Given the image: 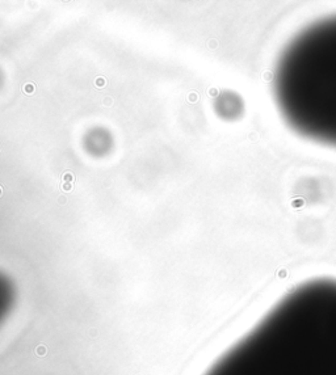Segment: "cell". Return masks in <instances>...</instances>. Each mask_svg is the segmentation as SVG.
Listing matches in <instances>:
<instances>
[{
    "instance_id": "obj_5",
    "label": "cell",
    "mask_w": 336,
    "mask_h": 375,
    "mask_svg": "<svg viewBox=\"0 0 336 375\" xmlns=\"http://www.w3.org/2000/svg\"><path fill=\"white\" fill-rule=\"evenodd\" d=\"M95 84H96L97 88H101V87H104V85L106 84V80L104 78H97L96 80H95Z\"/></svg>"
},
{
    "instance_id": "obj_1",
    "label": "cell",
    "mask_w": 336,
    "mask_h": 375,
    "mask_svg": "<svg viewBox=\"0 0 336 375\" xmlns=\"http://www.w3.org/2000/svg\"><path fill=\"white\" fill-rule=\"evenodd\" d=\"M204 375H336V278L294 286Z\"/></svg>"
},
{
    "instance_id": "obj_3",
    "label": "cell",
    "mask_w": 336,
    "mask_h": 375,
    "mask_svg": "<svg viewBox=\"0 0 336 375\" xmlns=\"http://www.w3.org/2000/svg\"><path fill=\"white\" fill-rule=\"evenodd\" d=\"M34 89H36L34 83H26L24 87H22V91H24V93H26V95H33Z\"/></svg>"
},
{
    "instance_id": "obj_4",
    "label": "cell",
    "mask_w": 336,
    "mask_h": 375,
    "mask_svg": "<svg viewBox=\"0 0 336 375\" xmlns=\"http://www.w3.org/2000/svg\"><path fill=\"white\" fill-rule=\"evenodd\" d=\"M62 180H63V182H74V180H75V177H74V174L71 173V172H65L63 173V176H62Z\"/></svg>"
},
{
    "instance_id": "obj_6",
    "label": "cell",
    "mask_w": 336,
    "mask_h": 375,
    "mask_svg": "<svg viewBox=\"0 0 336 375\" xmlns=\"http://www.w3.org/2000/svg\"><path fill=\"white\" fill-rule=\"evenodd\" d=\"M62 190H65V192H70V190H72V184L71 182H63Z\"/></svg>"
},
{
    "instance_id": "obj_2",
    "label": "cell",
    "mask_w": 336,
    "mask_h": 375,
    "mask_svg": "<svg viewBox=\"0 0 336 375\" xmlns=\"http://www.w3.org/2000/svg\"><path fill=\"white\" fill-rule=\"evenodd\" d=\"M273 95L296 133L336 147V15L308 24L284 46Z\"/></svg>"
},
{
    "instance_id": "obj_7",
    "label": "cell",
    "mask_w": 336,
    "mask_h": 375,
    "mask_svg": "<svg viewBox=\"0 0 336 375\" xmlns=\"http://www.w3.org/2000/svg\"><path fill=\"white\" fill-rule=\"evenodd\" d=\"M1 194H3V188L0 186V197H1Z\"/></svg>"
}]
</instances>
